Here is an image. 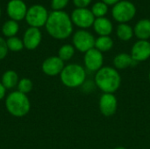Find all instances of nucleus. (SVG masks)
Here are the masks:
<instances>
[{
    "mask_svg": "<svg viewBox=\"0 0 150 149\" xmlns=\"http://www.w3.org/2000/svg\"><path fill=\"white\" fill-rule=\"evenodd\" d=\"M45 26L48 34L56 40H65L73 32V23L70 16L63 11L50 12Z\"/></svg>",
    "mask_w": 150,
    "mask_h": 149,
    "instance_id": "nucleus-1",
    "label": "nucleus"
},
{
    "mask_svg": "<svg viewBox=\"0 0 150 149\" xmlns=\"http://www.w3.org/2000/svg\"><path fill=\"white\" fill-rule=\"evenodd\" d=\"M96 85L105 93L115 92L121 84L120 73L112 67H102L95 76Z\"/></svg>",
    "mask_w": 150,
    "mask_h": 149,
    "instance_id": "nucleus-2",
    "label": "nucleus"
},
{
    "mask_svg": "<svg viewBox=\"0 0 150 149\" xmlns=\"http://www.w3.org/2000/svg\"><path fill=\"white\" fill-rule=\"evenodd\" d=\"M7 111L15 117H23L30 110V102L25 94L18 91L8 95L5 101Z\"/></svg>",
    "mask_w": 150,
    "mask_h": 149,
    "instance_id": "nucleus-3",
    "label": "nucleus"
},
{
    "mask_svg": "<svg viewBox=\"0 0 150 149\" xmlns=\"http://www.w3.org/2000/svg\"><path fill=\"white\" fill-rule=\"evenodd\" d=\"M86 78L85 69L79 64H69L61 73L62 83L69 88H76L81 86Z\"/></svg>",
    "mask_w": 150,
    "mask_h": 149,
    "instance_id": "nucleus-4",
    "label": "nucleus"
},
{
    "mask_svg": "<svg viewBox=\"0 0 150 149\" xmlns=\"http://www.w3.org/2000/svg\"><path fill=\"white\" fill-rule=\"evenodd\" d=\"M136 6L128 0H120L112 9V16L113 19L120 24L131 21L136 15Z\"/></svg>",
    "mask_w": 150,
    "mask_h": 149,
    "instance_id": "nucleus-5",
    "label": "nucleus"
},
{
    "mask_svg": "<svg viewBox=\"0 0 150 149\" xmlns=\"http://www.w3.org/2000/svg\"><path fill=\"white\" fill-rule=\"evenodd\" d=\"M48 11L41 4H33L28 8L25 21L30 25V27L39 28L44 26L48 18Z\"/></svg>",
    "mask_w": 150,
    "mask_h": 149,
    "instance_id": "nucleus-6",
    "label": "nucleus"
},
{
    "mask_svg": "<svg viewBox=\"0 0 150 149\" xmlns=\"http://www.w3.org/2000/svg\"><path fill=\"white\" fill-rule=\"evenodd\" d=\"M72 41L76 49L82 53H86L87 51L95 47L96 39L90 32L80 29L74 33Z\"/></svg>",
    "mask_w": 150,
    "mask_h": 149,
    "instance_id": "nucleus-7",
    "label": "nucleus"
},
{
    "mask_svg": "<svg viewBox=\"0 0 150 149\" xmlns=\"http://www.w3.org/2000/svg\"><path fill=\"white\" fill-rule=\"evenodd\" d=\"M73 25L81 29H87L93 25L96 18L88 8H76L70 15Z\"/></svg>",
    "mask_w": 150,
    "mask_h": 149,
    "instance_id": "nucleus-8",
    "label": "nucleus"
},
{
    "mask_svg": "<svg viewBox=\"0 0 150 149\" xmlns=\"http://www.w3.org/2000/svg\"><path fill=\"white\" fill-rule=\"evenodd\" d=\"M83 61L87 70L91 72H98L103 66V54L94 47L85 53Z\"/></svg>",
    "mask_w": 150,
    "mask_h": 149,
    "instance_id": "nucleus-9",
    "label": "nucleus"
},
{
    "mask_svg": "<svg viewBox=\"0 0 150 149\" xmlns=\"http://www.w3.org/2000/svg\"><path fill=\"white\" fill-rule=\"evenodd\" d=\"M27 10V6L23 0H10L6 7L9 18L17 22L25 18Z\"/></svg>",
    "mask_w": 150,
    "mask_h": 149,
    "instance_id": "nucleus-10",
    "label": "nucleus"
},
{
    "mask_svg": "<svg viewBox=\"0 0 150 149\" xmlns=\"http://www.w3.org/2000/svg\"><path fill=\"white\" fill-rule=\"evenodd\" d=\"M118 107L116 97L112 93H104L99 99V110L101 113L106 117L115 114Z\"/></svg>",
    "mask_w": 150,
    "mask_h": 149,
    "instance_id": "nucleus-11",
    "label": "nucleus"
},
{
    "mask_svg": "<svg viewBox=\"0 0 150 149\" xmlns=\"http://www.w3.org/2000/svg\"><path fill=\"white\" fill-rule=\"evenodd\" d=\"M132 58L137 61H144L150 57V42L149 40H141L136 41L131 50Z\"/></svg>",
    "mask_w": 150,
    "mask_h": 149,
    "instance_id": "nucleus-12",
    "label": "nucleus"
},
{
    "mask_svg": "<svg viewBox=\"0 0 150 149\" xmlns=\"http://www.w3.org/2000/svg\"><path fill=\"white\" fill-rule=\"evenodd\" d=\"M42 34L39 28L35 27H29L24 33L23 37V43L24 47L29 50H33L41 42Z\"/></svg>",
    "mask_w": 150,
    "mask_h": 149,
    "instance_id": "nucleus-13",
    "label": "nucleus"
},
{
    "mask_svg": "<svg viewBox=\"0 0 150 149\" xmlns=\"http://www.w3.org/2000/svg\"><path fill=\"white\" fill-rule=\"evenodd\" d=\"M64 68V62L58 56H51L46 59L42 64V70L47 76H56L61 74Z\"/></svg>",
    "mask_w": 150,
    "mask_h": 149,
    "instance_id": "nucleus-14",
    "label": "nucleus"
},
{
    "mask_svg": "<svg viewBox=\"0 0 150 149\" xmlns=\"http://www.w3.org/2000/svg\"><path fill=\"white\" fill-rule=\"evenodd\" d=\"M92 26L94 31L99 36H110L113 30V25L112 21L105 17L96 18Z\"/></svg>",
    "mask_w": 150,
    "mask_h": 149,
    "instance_id": "nucleus-15",
    "label": "nucleus"
},
{
    "mask_svg": "<svg viewBox=\"0 0 150 149\" xmlns=\"http://www.w3.org/2000/svg\"><path fill=\"white\" fill-rule=\"evenodd\" d=\"M134 33L141 40L150 39V19L143 18L139 20L134 27Z\"/></svg>",
    "mask_w": 150,
    "mask_h": 149,
    "instance_id": "nucleus-16",
    "label": "nucleus"
},
{
    "mask_svg": "<svg viewBox=\"0 0 150 149\" xmlns=\"http://www.w3.org/2000/svg\"><path fill=\"white\" fill-rule=\"evenodd\" d=\"M113 64L114 67L118 69H125L129 67L136 66L138 62L132 58L131 54H128L127 53H121L114 57Z\"/></svg>",
    "mask_w": 150,
    "mask_h": 149,
    "instance_id": "nucleus-17",
    "label": "nucleus"
},
{
    "mask_svg": "<svg viewBox=\"0 0 150 149\" xmlns=\"http://www.w3.org/2000/svg\"><path fill=\"white\" fill-rule=\"evenodd\" d=\"M116 33L118 38L123 41H128L134 35V28H132L127 23L119 24L116 29Z\"/></svg>",
    "mask_w": 150,
    "mask_h": 149,
    "instance_id": "nucleus-18",
    "label": "nucleus"
},
{
    "mask_svg": "<svg viewBox=\"0 0 150 149\" xmlns=\"http://www.w3.org/2000/svg\"><path fill=\"white\" fill-rule=\"evenodd\" d=\"M113 47V40L110 36H99L98 39H96L95 41V48L103 52L110 51Z\"/></svg>",
    "mask_w": 150,
    "mask_h": 149,
    "instance_id": "nucleus-19",
    "label": "nucleus"
},
{
    "mask_svg": "<svg viewBox=\"0 0 150 149\" xmlns=\"http://www.w3.org/2000/svg\"><path fill=\"white\" fill-rule=\"evenodd\" d=\"M18 83V76L13 70L6 71L2 77V84L5 89H11Z\"/></svg>",
    "mask_w": 150,
    "mask_h": 149,
    "instance_id": "nucleus-20",
    "label": "nucleus"
},
{
    "mask_svg": "<svg viewBox=\"0 0 150 149\" xmlns=\"http://www.w3.org/2000/svg\"><path fill=\"white\" fill-rule=\"evenodd\" d=\"M18 29H19V25L18 22L10 19L4 23L2 26V32L7 38H11V37H14L18 33Z\"/></svg>",
    "mask_w": 150,
    "mask_h": 149,
    "instance_id": "nucleus-21",
    "label": "nucleus"
},
{
    "mask_svg": "<svg viewBox=\"0 0 150 149\" xmlns=\"http://www.w3.org/2000/svg\"><path fill=\"white\" fill-rule=\"evenodd\" d=\"M91 11L96 18H103V17H105V15L108 12V5L105 4L103 1H98V2H96L91 6Z\"/></svg>",
    "mask_w": 150,
    "mask_h": 149,
    "instance_id": "nucleus-22",
    "label": "nucleus"
},
{
    "mask_svg": "<svg viewBox=\"0 0 150 149\" xmlns=\"http://www.w3.org/2000/svg\"><path fill=\"white\" fill-rule=\"evenodd\" d=\"M75 54V47L74 46L70 44H65L61 48L59 49L58 52V57L62 59L63 61H69L70 60L73 55Z\"/></svg>",
    "mask_w": 150,
    "mask_h": 149,
    "instance_id": "nucleus-23",
    "label": "nucleus"
},
{
    "mask_svg": "<svg viewBox=\"0 0 150 149\" xmlns=\"http://www.w3.org/2000/svg\"><path fill=\"white\" fill-rule=\"evenodd\" d=\"M6 43H7L8 49L13 52H18L25 47L23 40H21L19 38L16 36L8 38V40H6Z\"/></svg>",
    "mask_w": 150,
    "mask_h": 149,
    "instance_id": "nucleus-24",
    "label": "nucleus"
},
{
    "mask_svg": "<svg viewBox=\"0 0 150 149\" xmlns=\"http://www.w3.org/2000/svg\"><path fill=\"white\" fill-rule=\"evenodd\" d=\"M18 91L24 94H26L30 92L33 90V83L28 78H23L21 79L18 83Z\"/></svg>",
    "mask_w": 150,
    "mask_h": 149,
    "instance_id": "nucleus-25",
    "label": "nucleus"
},
{
    "mask_svg": "<svg viewBox=\"0 0 150 149\" xmlns=\"http://www.w3.org/2000/svg\"><path fill=\"white\" fill-rule=\"evenodd\" d=\"M69 0H51V7L54 11H63Z\"/></svg>",
    "mask_w": 150,
    "mask_h": 149,
    "instance_id": "nucleus-26",
    "label": "nucleus"
},
{
    "mask_svg": "<svg viewBox=\"0 0 150 149\" xmlns=\"http://www.w3.org/2000/svg\"><path fill=\"white\" fill-rule=\"evenodd\" d=\"M8 50L9 49L7 47L6 40L3 39L2 37H0V60H3L4 58L6 57L8 54Z\"/></svg>",
    "mask_w": 150,
    "mask_h": 149,
    "instance_id": "nucleus-27",
    "label": "nucleus"
},
{
    "mask_svg": "<svg viewBox=\"0 0 150 149\" xmlns=\"http://www.w3.org/2000/svg\"><path fill=\"white\" fill-rule=\"evenodd\" d=\"M91 2L92 0H73V4L76 8H87Z\"/></svg>",
    "mask_w": 150,
    "mask_h": 149,
    "instance_id": "nucleus-28",
    "label": "nucleus"
},
{
    "mask_svg": "<svg viewBox=\"0 0 150 149\" xmlns=\"http://www.w3.org/2000/svg\"><path fill=\"white\" fill-rule=\"evenodd\" d=\"M105 4H106L108 6H113L115 5L117 3H119L120 0H102Z\"/></svg>",
    "mask_w": 150,
    "mask_h": 149,
    "instance_id": "nucleus-29",
    "label": "nucleus"
},
{
    "mask_svg": "<svg viewBox=\"0 0 150 149\" xmlns=\"http://www.w3.org/2000/svg\"><path fill=\"white\" fill-rule=\"evenodd\" d=\"M5 88L4 87V85L2 83H0V100L4 98V97L5 96Z\"/></svg>",
    "mask_w": 150,
    "mask_h": 149,
    "instance_id": "nucleus-30",
    "label": "nucleus"
},
{
    "mask_svg": "<svg viewBox=\"0 0 150 149\" xmlns=\"http://www.w3.org/2000/svg\"><path fill=\"white\" fill-rule=\"evenodd\" d=\"M114 149H126L124 147H118V148H115Z\"/></svg>",
    "mask_w": 150,
    "mask_h": 149,
    "instance_id": "nucleus-31",
    "label": "nucleus"
},
{
    "mask_svg": "<svg viewBox=\"0 0 150 149\" xmlns=\"http://www.w3.org/2000/svg\"><path fill=\"white\" fill-rule=\"evenodd\" d=\"M149 81H150V73H149Z\"/></svg>",
    "mask_w": 150,
    "mask_h": 149,
    "instance_id": "nucleus-32",
    "label": "nucleus"
},
{
    "mask_svg": "<svg viewBox=\"0 0 150 149\" xmlns=\"http://www.w3.org/2000/svg\"><path fill=\"white\" fill-rule=\"evenodd\" d=\"M0 16H1V8H0Z\"/></svg>",
    "mask_w": 150,
    "mask_h": 149,
    "instance_id": "nucleus-33",
    "label": "nucleus"
}]
</instances>
